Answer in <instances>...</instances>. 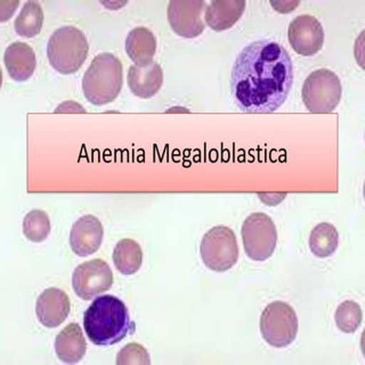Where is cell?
<instances>
[{
  "label": "cell",
  "mask_w": 365,
  "mask_h": 365,
  "mask_svg": "<svg viewBox=\"0 0 365 365\" xmlns=\"http://www.w3.org/2000/svg\"><path fill=\"white\" fill-rule=\"evenodd\" d=\"M294 83V66L287 49L272 40H258L243 48L232 70L235 104L247 113H272L287 100Z\"/></svg>",
  "instance_id": "cell-1"
},
{
  "label": "cell",
  "mask_w": 365,
  "mask_h": 365,
  "mask_svg": "<svg viewBox=\"0 0 365 365\" xmlns=\"http://www.w3.org/2000/svg\"><path fill=\"white\" fill-rule=\"evenodd\" d=\"M128 308L123 300L110 294L97 297L83 314V329L94 345H115L134 329Z\"/></svg>",
  "instance_id": "cell-2"
},
{
  "label": "cell",
  "mask_w": 365,
  "mask_h": 365,
  "mask_svg": "<svg viewBox=\"0 0 365 365\" xmlns=\"http://www.w3.org/2000/svg\"><path fill=\"white\" fill-rule=\"evenodd\" d=\"M123 87V64L111 53H101L91 62L83 78L86 98L94 106L113 102Z\"/></svg>",
  "instance_id": "cell-3"
},
{
  "label": "cell",
  "mask_w": 365,
  "mask_h": 365,
  "mask_svg": "<svg viewBox=\"0 0 365 365\" xmlns=\"http://www.w3.org/2000/svg\"><path fill=\"white\" fill-rule=\"evenodd\" d=\"M85 34L76 26H62L51 34L47 45L51 66L63 74L77 72L88 55Z\"/></svg>",
  "instance_id": "cell-4"
},
{
  "label": "cell",
  "mask_w": 365,
  "mask_h": 365,
  "mask_svg": "<svg viewBox=\"0 0 365 365\" xmlns=\"http://www.w3.org/2000/svg\"><path fill=\"white\" fill-rule=\"evenodd\" d=\"M341 91L338 76L328 68H319L305 80L302 97L311 113H329L339 104Z\"/></svg>",
  "instance_id": "cell-5"
},
{
  "label": "cell",
  "mask_w": 365,
  "mask_h": 365,
  "mask_svg": "<svg viewBox=\"0 0 365 365\" xmlns=\"http://www.w3.org/2000/svg\"><path fill=\"white\" fill-rule=\"evenodd\" d=\"M298 317L294 308L284 302H274L262 312L260 332L268 345L288 347L298 334Z\"/></svg>",
  "instance_id": "cell-6"
},
{
  "label": "cell",
  "mask_w": 365,
  "mask_h": 365,
  "mask_svg": "<svg viewBox=\"0 0 365 365\" xmlns=\"http://www.w3.org/2000/svg\"><path fill=\"white\" fill-rule=\"evenodd\" d=\"M203 262L211 271L226 272L239 259L237 237L227 226H215L205 234L200 245Z\"/></svg>",
  "instance_id": "cell-7"
},
{
  "label": "cell",
  "mask_w": 365,
  "mask_h": 365,
  "mask_svg": "<svg viewBox=\"0 0 365 365\" xmlns=\"http://www.w3.org/2000/svg\"><path fill=\"white\" fill-rule=\"evenodd\" d=\"M243 247L250 259L265 262L271 258L277 248V231L268 215L262 212L251 214L243 222Z\"/></svg>",
  "instance_id": "cell-8"
},
{
  "label": "cell",
  "mask_w": 365,
  "mask_h": 365,
  "mask_svg": "<svg viewBox=\"0 0 365 365\" xmlns=\"http://www.w3.org/2000/svg\"><path fill=\"white\" fill-rule=\"evenodd\" d=\"M113 273L108 262L91 259L80 264L72 275V287L79 298L91 300L111 289Z\"/></svg>",
  "instance_id": "cell-9"
},
{
  "label": "cell",
  "mask_w": 365,
  "mask_h": 365,
  "mask_svg": "<svg viewBox=\"0 0 365 365\" xmlns=\"http://www.w3.org/2000/svg\"><path fill=\"white\" fill-rule=\"evenodd\" d=\"M203 0H174L167 9L169 24L180 37L195 38L205 31Z\"/></svg>",
  "instance_id": "cell-10"
},
{
  "label": "cell",
  "mask_w": 365,
  "mask_h": 365,
  "mask_svg": "<svg viewBox=\"0 0 365 365\" xmlns=\"http://www.w3.org/2000/svg\"><path fill=\"white\" fill-rule=\"evenodd\" d=\"M288 38L296 53L302 56H313L322 49L324 30L315 17L300 15L290 23Z\"/></svg>",
  "instance_id": "cell-11"
},
{
  "label": "cell",
  "mask_w": 365,
  "mask_h": 365,
  "mask_svg": "<svg viewBox=\"0 0 365 365\" xmlns=\"http://www.w3.org/2000/svg\"><path fill=\"white\" fill-rule=\"evenodd\" d=\"M102 222L97 217L86 215L74 222L70 233V245L74 254L87 257L95 254L103 242Z\"/></svg>",
  "instance_id": "cell-12"
},
{
  "label": "cell",
  "mask_w": 365,
  "mask_h": 365,
  "mask_svg": "<svg viewBox=\"0 0 365 365\" xmlns=\"http://www.w3.org/2000/svg\"><path fill=\"white\" fill-rule=\"evenodd\" d=\"M71 311L68 294L61 289L48 288L38 297L36 314L39 322L48 329L62 324Z\"/></svg>",
  "instance_id": "cell-13"
},
{
  "label": "cell",
  "mask_w": 365,
  "mask_h": 365,
  "mask_svg": "<svg viewBox=\"0 0 365 365\" xmlns=\"http://www.w3.org/2000/svg\"><path fill=\"white\" fill-rule=\"evenodd\" d=\"M4 63L9 77L22 83L32 77L37 66V58L31 46L22 41H15L6 48Z\"/></svg>",
  "instance_id": "cell-14"
},
{
  "label": "cell",
  "mask_w": 365,
  "mask_h": 365,
  "mask_svg": "<svg viewBox=\"0 0 365 365\" xmlns=\"http://www.w3.org/2000/svg\"><path fill=\"white\" fill-rule=\"evenodd\" d=\"M127 80L133 94L140 98H150L157 94L163 86V68L155 62L145 66H131Z\"/></svg>",
  "instance_id": "cell-15"
},
{
  "label": "cell",
  "mask_w": 365,
  "mask_h": 365,
  "mask_svg": "<svg viewBox=\"0 0 365 365\" xmlns=\"http://www.w3.org/2000/svg\"><path fill=\"white\" fill-rule=\"evenodd\" d=\"M87 342L78 323H70L57 334L55 353L62 362L76 364L85 356Z\"/></svg>",
  "instance_id": "cell-16"
},
{
  "label": "cell",
  "mask_w": 365,
  "mask_h": 365,
  "mask_svg": "<svg viewBox=\"0 0 365 365\" xmlns=\"http://www.w3.org/2000/svg\"><path fill=\"white\" fill-rule=\"evenodd\" d=\"M245 9V0H215L205 9V23L215 31H224L240 20Z\"/></svg>",
  "instance_id": "cell-17"
},
{
  "label": "cell",
  "mask_w": 365,
  "mask_h": 365,
  "mask_svg": "<svg viewBox=\"0 0 365 365\" xmlns=\"http://www.w3.org/2000/svg\"><path fill=\"white\" fill-rule=\"evenodd\" d=\"M125 51L137 66H145L153 62L157 51V39L148 28L138 26L125 38Z\"/></svg>",
  "instance_id": "cell-18"
},
{
  "label": "cell",
  "mask_w": 365,
  "mask_h": 365,
  "mask_svg": "<svg viewBox=\"0 0 365 365\" xmlns=\"http://www.w3.org/2000/svg\"><path fill=\"white\" fill-rule=\"evenodd\" d=\"M113 262L118 271L123 275L137 273L143 262L140 245L134 240H120L113 250Z\"/></svg>",
  "instance_id": "cell-19"
},
{
  "label": "cell",
  "mask_w": 365,
  "mask_h": 365,
  "mask_svg": "<svg viewBox=\"0 0 365 365\" xmlns=\"http://www.w3.org/2000/svg\"><path fill=\"white\" fill-rule=\"evenodd\" d=\"M339 245V234L332 224L321 222L315 226L309 237V248L317 258L332 256Z\"/></svg>",
  "instance_id": "cell-20"
},
{
  "label": "cell",
  "mask_w": 365,
  "mask_h": 365,
  "mask_svg": "<svg viewBox=\"0 0 365 365\" xmlns=\"http://www.w3.org/2000/svg\"><path fill=\"white\" fill-rule=\"evenodd\" d=\"M43 11L38 1H26L14 22L15 31L21 37H36L41 31Z\"/></svg>",
  "instance_id": "cell-21"
},
{
  "label": "cell",
  "mask_w": 365,
  "mask_h": 365,
  "mask_svg": "<svg viewBox=\"0 0 365 365\" xmlns=\"http://www.w3.org/2000/svg\"><path fill=\"white\" fill-rule=\"evenodd\" d=\"M23 233L32 242H43L51 233V220L43 210H32L24 217Z\"/></svg>",
  "instance_id": "cell-22"
},
{
  "label": "cell",
  "mask_w": 365,
  "mask_h": 365,
  "mask_svg": "<svg viewBox=\"0 0 365 365\" xmlns=\"http://www.w3.org/2000/svg\"><path fill=\"white\" fill-rule=\"evenodd\" d=\"M362 309L359 304L354 300L342 302L334 314L336 325L340 331L345 334L356 332L359 325L362 323Z\"/></svg>",
  "instance_id": "cell-23"
},
{
  "label": "cell",
  "mask_w": 365,
  "mask_h": 365,
  "mask_svg": "<svg viewBox=\"0 0 365 365\" xmlns=\"http://www.w3.org/2000/svg\"><path fill=\"white\" fill-rule=\"evenodd\" d=\"M118 365H150L151 359L145 348L140 344L131 342L125 345L121 351L118 353Z\"/></svg>",
  "instance_id": "cell-24"
},
{
  "label": "cell",
  "mask_w": 365,
  "mask_h": 365,
  "mask_svg": "<svg viewBox=\"0 0 365 365\" xmlns=\"http://www.w3.org/2000/svg\"><path fill=\"white\" fill-rule=\"evenodd\" d=\"M271 5L279 13H290L299 5V1H271Z\"/></svg>",
  "instance_id": "cell-25"
},
{
  "label": "cell",
  "mask_w": 365,
  "mask_h": 365,
  "mask_svg": "<svg viewBox=\"0 0 365 365\" xmlns=\"http://www.w3.org/2000/svg\"><path fill=\"white\" fill-rule=\"evenodd\" d=\"M125 3H103V5L106 6V7H108V9H117V7H120V6H123L125 5Z\"/></svg>",
  "instance_id": "cell-26"
}]
</instances>
